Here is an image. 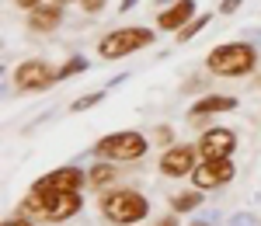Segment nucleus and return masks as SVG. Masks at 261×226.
<instances>
[{
  "instance_id": "nucleus-9",
  "label": "nucleus",
  "mask_w": 261,
  "mask_h": 226,
  "mask_svg": "<svg viewBox=\"0 0 261 226\" xmlns=\"http://www.w3.org/2000/svg\"><path fill=\"white\" fill-rule=\"evenodd\" d=\"M161 171L167 178H181V174H192L195 171V150L192 146H171L161 157Z\"/></svg>"
},
{
  "instance_id": "nucleus-21",
  "label": "nucleus",
  "mask_w": 261,
  "mask_h": 226,
  "mask_svg": "<svg viewBox=\"0 0 261 226\" xmlns=\"http://www.w3.org/2000/svg\"><path fill=\"white\" fill-rule=\"evenodd\" d=\"M4 226H32V223H24V219H7Z\"/></svg>"
},
{
  "instance_id": "nucleus-1",
  "label": "nucleus",
  "mask_w": 261,
  "mask_h": 226,
  "mask_svg": "<svg viewBox=\"0 0 261 226\" xmlns=\"http://www.w3.org/2000/svg\"><path fill=\"white\" fill-rule=\"evenodd\" d=\"M24 209L42 216V219L60 223V219H70L81 209V195L77 191H39V188H32V195L24 199Z\"/></svg>"
},
{
  "instance_id": "nucleus-7",
  "label": "nucleus",
  "mask_w": 261,
  "mask_h": 226,
  "mask_svg": "<svg viewBox=\"0 0 261 226\" xmlns=\"http://www.w3.org/2000/svg\"><path fill=\"white\" fill-rule=\"evenodd\" d=\"M192 178H195L199 188H220L233 178V164H230V157H226V160H202V164L192 171Z\"/></svg>"
},
{
  "instance_id": "nucleus-10",
  "label": "nucleus",
  "mask_w": 261,
  "mask_h": 226,
  "mask_svg": "<svg viewBox=\"0 0 261 226\" xmlns=\"http://www.w3.org/2000/svg\"><path fill=\"white\" fill-rule=\"evenodd\" d=\"M81 171L77 167H60V171H53V174H45L39 185V191H77L81 188Z\"/></svg>"
},
{
  "instance_id": "nucleus-19",
  "label": "nucleus",
  "mask_w": 261,
  "mask_h": 226,
  "mask_svg": "<svg viewBox=\"0 0 261 226\" xmlns=\"http://www.w3.org/2000/svg\"><path fill=\"white\" fill-rule=\"evenodd\" d=\"M14 4H18V7H24V11H32V7H39L42 0H14Z\"/></svg>"
},
{
  "instance_id": "nucleus-16",
  "label": "nucleus",
  "mask_w": 261,
  "mask_h": 226,
  "mask_svg": "<svg viewBox=\"0 0 261 226\" xmlns=\"http://www.w3.org/2000/svg\"><path fill=\"white\" fill-rule=\"evenodd\" d=\"M205 21H209V14H202V18H195V21H192V24H188V28H185V32H181V39H192V35L199 32V28H202V24H205Z\"/></svg>"
},
{
  "instance_id": "nucleus-4",
  "label": "nucleus",
  "mask_w": 261,
  "mask_h": 226,
  "mask_svg": "<svg viewBox=\"0 0 261 226\" xmlns=\"http://www.w3.org/2000/svg\"><path fill=\"white\" fill-rule=\"evenodd\" d=\"M150 42H153V32H146V28H119V32H112V35L101 39L98 52L105 60H122V56L136 52L143 45H150Z\"/></svg>"
},
{
  "instance_id": "nucleus-23",
  "label": "nucleus",
  "mask_w": 261,
  "mask_h": 226,
  "mask_svg": "<svg viewBox=\"0 0 261 226\" xmlns=\"http://www.w3.org/2000/svg\"><path fill=\"white\" fill-rule=\"evenodd\" d=\"M195 226H209V223H195Z\"/></svg>"
},
{
  "instance_id": "nucleus-14",
  "label": "nucleus",
  "mask_w": 261,
  "mask_h": 226,
  "mask_svg": "<svg viewBox=\"0 0 261 226\" xmlns=\"http://www.w3.org/2000/svg\"><path fill=\"white\" fill-rule=\"evenodd\" d=\"M202 202V195H195V191H185V195H174V202L171 206L178 209V212H185V209H195Z\"/></svg>"
},
{
  "instance_id": "nucleus-8",
  "label": "nucleus",
  "mask_w": 261,
  "mask_h": 226,
  "mask_svg": "<svg viewBox=\"0 0 261 226\" xmlns=\"http://www.w3.org/2000/svg\"><path fill=\"white\" fill-rule=\"evenodd\" d=\"M53 80H56V73H53L45 63H39V60L21 63L18 70H14V83H18L21 91H39V87H49Z\"/></svg>"
},
{
  "instance_id": "nucleus-24",
  "label": "nucleus",
  "mask_w": 261,
  "mask_h": 226,
  "mask_svg": "<svg viewBox=\"0 0 261 226\" xmlns=\"http://www.w3.org/2000/svg\"><path fill=\"white\" fill-rule=\"evenodd\" d=\"M56 4H66V0H56Z\"/></svg>"
},
{
  "instance_id": "nucleus-11",
  "label": "nucleus",
  "mask_w": 261,
  "mask_h": 226,
  "mask_svg": "<svg viewBox=\"0 0 261 226\" xmlns=\"http://www.w3.org/2000/svg\"><path fill=\"white\" fill-rule=\"evenodd\" d=\"M60 4H39V7H32L28 11V24L35 28V32H53L56 24H60Z\"/></svg>"
},
{
  "instance_id": "nucleus-22",
  "label": "nucleus",
  "mask_w": 261,
  "mask_h": 226,
  "mask_svg": "<svg viewBox=\"0 0 261 226\" xmlns=\"http://www.w3.org/2000/svg\"><path fill=\"white\" fill-rule=\"evenodd\" d=\"M161 226H174V219H161Z\"/></svg>"
},
{
  "instance_id": "nucleus-6",
  "label": "nucleus",
  "mask_w": 261,
  "mask_h": 226,
  "mask_svg": "<svg viewBox=\"0 0 261 226\" xmlns=\"http://www.w3.org/2000/svg\"><path fill=\"white\" fill-rule=\"evenodd\" d=\"M233 146H237V139H233L230 129H209L199 143V153L202 160H226L233 153Z\"/></svg>"
},
{
  "instance_id": "nucleus-3",
  "label": "nucleus",
  "mask_w": 261,
  "mask_h": 226,
  "mask_svg": "<svg viewBox=\"0 0 261 226\" xmlns=\"http://www.w3.org/2000/svg\"><path fill=\"white\" fill-rule=\"evenodd\" d=\"M101 212L119 226L140 223L143 216H146V199H143L140 191H129V188L125 191H108L105 202H101Z\"/></svg>"
},
{
  "instance_id": "nucleus-20",
  "label": "nucleus",
  "mask_w": 261,
  "mask_h": 226,
  "mask_svg": "<svg viewBox=\"0 0 261 226\" xmlns=\"http://www.w3.org/2000/svg\"><path fill=\"white\" fill-rule=\"evenodd\" d=\"M171 139V129H157V143H167Z\"/></svg>"
},
{
  "instance_id": "nucleus-15",
  "label": "nucleus",
  "mask_w": 261,
  "mask_h": 226,
  "mask_svg": "<svg viewBox=\"0 0 261 226\" xmlns=\"http://www.w3.org/2000/svg\"><path fill=\"white\" fill-rule=\"evenodd\" d=\"M112 174H115L112 167H94V171H91V181H94V185H105V181H112Z\"/></svg>"
},
{
  "instance_id": "nucleus-18",
  "label": "nucleus",
  "mask_w": 261,
  "mask_h": 226,
  "mask_svg": "<svg viewBox=\"0 0 261 226\" xmlns=\"http://www.w3.org/2000/svg\"><path fill=\"white\" fill-rule=\"evenodd\" d=\"M81 4H84V11H101L105 0H81Z\"/></svg>"
},
{
  "instance_id": "nucleus-12",
  "label": "nucleus",
  "mask_w": 261,
  "mask_h": 226,
  "mask_svg": "<svg viewBox=\"0 0 261 226\" xmlns=\"http://www.w3.org/2000/svg\"><path fill=\"white\" fill-rule=\"evenodd\" d=\"M188 18H192V0H178L171 11L161 14V28H181Z\"/></svg>"
},
{
  "instance_id": "nucleus-17",
  "label": "nucleus",
  "mask_w": 261,
  "mask_h": 226,
  "mask_svg": "<svg viewBox=\"0 0 261 226\" xmlns=\"http://www.w3.org/2000/svg\"><path fill=\"white\" fill-rule=\"evenodd\" d=\"M98 101H101V94H87V98H81V101L73 104V108L81 111V108H87V104H98Z\"/></svg>"
},
{
  "instance_id": "nucleus-13",
  "label": "nucleus",
  "mask_w": 261,
  "mask_h": 226,
  "mask_svg": "<svg viewBox=\"0 0 261 226\" xmlns=\"http://www.w3.org/2000/svg\"><path fill=\"white\" fill-rule=\"evenodd\" d=\"M237 101L233 98H205V101L195 104V115H213V111H233Z\"/></svg>"
},
{
  "instance_id": "nucleus-5",
  "label": "nucleus",
  "mask_w": 261,
  "mask_h": 226,
  "mask_svg": "<svg viewBox=\"0 0 261 226\" xmlns=\"http://www.w3.org/2000/svg\"><path fill=\"white\" fill-rule=\"evenodd\" d=\"M101 157H115V160H136L146 153V139L140 132H112L98 143Z\"/></svg>"
},
{
  "instance_id": "nucleus-2",
  "label": "nucleus",
  "mask_w": 261,
  "mask_h": 226,
  "mask_svg": "<svg viewBox=\"0 0 261 226\" xmlns=\"http://www.w3.org/2000/svg\"><path fill=\"white\" fill-rule=\"evenodd\" d=\"M254 49L244 45V42H226V45H216L209 52V70L213 73H223V77H241V73H251L254 70Z\"/></svg>"
}]
</instances>
